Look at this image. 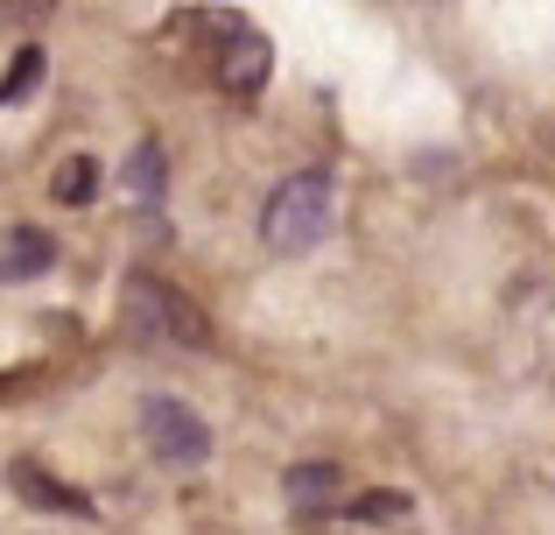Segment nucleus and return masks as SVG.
Masks as SVG:
<instances>
[{"mask_svg":"<svg viewBox=\"0 0 555 535\" xmlns=\"http://www.w3.org/2000/svg\"><path fill=\"white\" fill-rule=\"evenodd\" d=\"M8 486L28 500V508H50V514H78V522H92V500H85L78 486L50 480L42 466H28V458H22V466H8Z\"/></svg>","mask_w":555,"mask_h":535,"instance_id":"5","label":"nucleus"},{"mask_svg":"<svg viewBox=\"0 0 555 535\" xmlns=\"http://www.w3.org/2000/svg\"><path fill=\"white\" fill-rule=\"evenodd\" d=\"M288 500L296 508H331V500H345V466H331V458H310V466H288Z\"/></svg>","mask_w":555,"mask_h":535,"instance_id":"7","label":"nucleus"},{"mask_svg":"<svg viewBox=\"0 0 555 535\" xmlns=\"http://www.w3.org/2000/svg\"><path fill=\"white\" fill-rule=\"evenodd\" d=\"M127 191L141 198V205H155V198H163V149H155V141H141L134 155H127Z\"/></svg>","mask_w":555,"mask_h":535,"instance_id":"10","label":"nucleus"},{"mask_svg":"<svg viewBox=\"0 0 555 535\" xmlns=\"http://www.w3.org/2000/svg\"><path fill=\"white\" fill-rule=\"evenodd\" d=\"M92 191H99V163H92V155L56 163V177H50V198H56V205H92Z\"/></svg>","mask_w":555,"mask_h":535,"instance_id":"8","label":"nucleus"},{"mask_svg":"<svg viewBox=\"0 0 555 535\" xmlns=\"http://www.w3.org/2000/svg\"><path fill=\"white\" fill-rule=\"evenodd\" d=\"M56 14V0H0V22H42Z\"/></svg>","mask_w":555,"mask_h":535,"instance_id":"12","label":"nucleus"},{"mask_svg":"<svg viewBox=\"0 0 555 535\" xmlns=\"http://www.w3.org/2000/svg\"><path fill=\"white\" fill-rule=\"evenodd\" d=\"M331 233V177L324 169H296L288 183H274L260 205V240L274 254H310Z\"/></svg>","mask_w":555,"mask_h":535,"instance_id":"2","label":"nucleus"},{"mask_svg":"<svg viewBox=\"0 0 555 535\" xmlns=\"http://www.w3.org/2000/svg\"><path fill=\"white\" fill-rule=\"evenodd\" d=\"M408 514H415V500L393 494V486H373V494L352 500V522H366V528H393V522H408Z\"/></svg>","mask_w":555,"mask_h":535,"instance_id":"9","label":"nucleus"},{"mask_svg":"<svg viewBox=\"0 0 555 535\" xmlns=\"http://www.w3.org/2000/svg\"><path fill=\"white\" fill-rule=\"evenodd\" d=\"M50 262H56L50 233H36V226H14L8 247H0V282H36V275L50 268Z\"/></svg>","mask_w":555,"mask_h":535,"instance_id":"6","label":"nucleus"},{"mask_svg":"<svg viewBox=\"0 0 555 535\" xmlns=\"http://www.w3.org/2000/svg\"><path fill=\"white\" fill-rule=\"evenodd\" d=\"M120 339L149 345V353H204V345H211V324H204V310L177 282H163V275H127L120 282Z\"/></svg>","mask_w":555,"mask_h":535,"instance_id":"1","label":"nucleus"},{"mask_svg":"<svg viewBox=\"0 0 555 535\" xmlns=\"http://www.w3.org/2000/svg\"><path fill=\"white\" fill-rule=\"evenodd\" d=\"M141 437H149V451L163 458V466H204V458H211V430L197 423V409H183V402H169V395L141 402Z\"/></svg>","mask_w":555,"mask_h":535,"instance_id":"4","label":"nucleus"},{"mask_svg":"<svg viewBox=\"0 0 555 535\" xmlns=\"http://www.w3.org/2000/svg\"><path fill=\"white\" fill-rule=\"evenodd\" d=\"M204 28H211L218 85H225V92H260V85H268V71H274L268 36H260L254 22H240V14H218V8H204Z\"/></svg>","mask_w":555,"mask_h":535,"instance_id":"3","label":"nucleus"},{"mask_svg":"<svg viewBox=\"0 0 555 535\" xmlns=\"http://www.w3.org/2000/svg\"><path fill=\"white\" fill-rule=\"evenodd\" d=\"M36 85H42V50L28 42V50L8 64V78H0V106H22V99L36 92Z\"/></svg>","mask_w":555,"mask_h":535,"instance_id":"11","label":"nucleus"}]
</instances>
